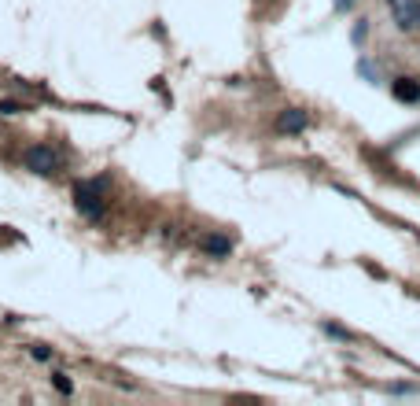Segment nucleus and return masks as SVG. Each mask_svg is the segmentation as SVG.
I'll list each match as a JSON object with an SVG mask.
<instances>
[{
    "mask_svg": "<svg viewBox=\"0 0 420 406\" xmlns=\"http://www.w3.org/2000/svg\"><path fill=\"white\" fill-rule=\"evenodd\" d=\"M30 355H34L37 362H52V347H48V344H34Z\"/></svg>",
    "mask_w": 420,
    "mask_h": 406,
    "instance_id": "nucleus-9",
    "label": "nucleus"
},
{
    "mask_svg": "<svg viewBox=\"0 0 420 406\" xmlns=\"http://www.w3.org/2000/svg\"><path fill=\"white\" fill-rule=\"evenodd\" d=\"M387 4L394 8V19H398V26H402L406 34L420 30V0H387Z\"/></svg>",
    "mask_w": 420,
    "mask_h": 406,
    "instance_id": "nucleus-4",
    "label": "nucleus"
},
{
    "mask_svg": "<svg viewBox=\"0 0 420 406\" xmlns=\"http://www.w3.org/2000/svg\"><path fill=\"white\" fill-rule=\"evenodd\" d=\"M199 248H203V255H210V259H229L232 255V240L221 237V233H207V237L199 240Z\"/></svg>",
    "mask_w": 420,
    "mask_h": 406,
    "instance_id": "nucleus-5",
    "label": "nucleus"
},
{
    "mask_svg": "<svg viewBox=\"0 0 420 406\" xmlns=\"http://www.w3.org/2000/svg\"><path fill=\"white\" fill-rule=\"evenodd\" d=\"M324 333H328V336H336V340H350V333H347V329L332 325V322H324Z\"/></svg>",
    "mask_w": 420,
    "mask_h": 406,
    "instance_id": "nucleus-10",
    "label": "nucleus"
},
{
    "mask_svg": "<svg viewBox=\"0 0 420 406\" xmlns=\"http://www.w3.org/2000/svg\"><path fill=\"white\" fill-rule=\"evenodd\" d=\"M22 163H26V170H34V174L48 178L59 170V152L52 144H30L26 152H22Z\"/></svg>",
    "mask_w": 420,
    "mask_h": 406,
    "instance_id": "nucleus-2",
    "label": "nucleus"
},
{
    "mask_svg": "<svg viewBox=\"0 0 420 406\" xmlns=\"http://www.w3.org/2000/svg\"><path fill=\"white\" fill-rule=\"evenodd\" d=\"M347 8H354V0H336V11H347Z\"/></svg>",
    "mask_w": 420,
    "mask_h": 406,
    "instance_id": "nucleus-12",
    "label": "nucleus"
},
{
    "mask_svg": "<svg viewBox=\"0 0 420 406\" xmlns=\"http://www.w3.org/2000/svg\"><path fill=\"white\" fill-rule=\"evenodd\" d=\"M103 185L107 181H93V185H78L74 188V203H78V210L88 218V222H100L103 218Z\"/></svg>",
    "mask_w": 420,
    "mask_h": 406,
    "instance_id": "nucleus-1",
    "label": "nucleus"
},
{
    "mask_svg": "<svg viewBox=\"0 0 420 406\" xmlns=\"http://www.w3.org/2000/svg\"><path fill=\"white\" fill-rule=\"evenodd\" d=\"M277 133L280 137H299V133H306L309 130V115L302 111V108H284L280 115H277Z\"/></svg>",
    "mask_w": 420,
    "mask_h": 406,
    "instance_id": "nucleus-3",
    "label": "nucleus"
},
{
    "mask_svg": "<svg viewBox=\"0 0 420 406\" xmlns=\"http://www.w3.org/2000/svg\"><path fill=\"white\" fill-rule=\"evenodd\" d=\"M391 93L402 100V103H416L420 100V81L416 78H394L391 81Z\"/></svg>",
    "mask_w": 420,
    "mask_h": 406,
    "instance_id": "nucleus-6",
    "label": "nucleus"
},
{
    "mask_svg": "<svg viewBox=\"0 0 420 406\" xmlns=\"http://www.w3.org/2000/svg\"><path fill=\"white\" fill-rule=\"evenodd\" d=\"M365 34H369V26H365V23L354 26V41H365Z\"/></svg>",
    "mask_w": 420,
    "mask_h": 406,
    "instance_id": "nucleus-11",
    "label": "nucleus"
},
{
    "mask_svg": "<svg viewBox=\"0 0 420 406\" xmlns=\"http://www.w3.org/2000/svg\"><path fill=\"white\" fill-rule=\"evenodd\" d=\"M52 384H56V392H59V395H74V384H71V377H66V373L56 370V373H52Z\"/></svg>",
    "mask_w": 420,
    "mask_h": 406,
    "instance_id": "nucleus-7",
    "label": "nucleus"
},
{
    "mask_svg": "<svg viewBox=\"0 0 420 406\" xmlns=\"http://www.w3.org/2000/svg\"><path fill=\"white\" fill-rule=\"evenodd\" d=\"M22 111H30L26 103H19V100H0V115H22Z\"/></svg>",
    "mask_w": 420,
    "mask_h": 406,
    "instance_id": "nucleus-8",
    "label": "nucleus"
}]
</instances>
